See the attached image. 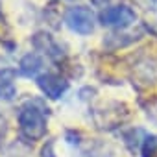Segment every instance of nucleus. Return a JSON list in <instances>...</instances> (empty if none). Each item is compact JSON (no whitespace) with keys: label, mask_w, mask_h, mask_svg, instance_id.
Returning a JSON list of instances; mask_svg holds the SVG:
<instances>
[{"label":"nucleus","mask_w":157,"mask_h":157,"mask_svg":"<svg viewBox=\"0 0 157 157\" xmlns=\"http://www.w3.org/2000/svg\"><path fill=\"white\" fill-rule=\"evenodd\" d=\"M46 115H48V109L43 105L41 100H28L21 105L19 109V128H21V133L26 140H41L44 135H46Z\"/></svg>","instance_id":"obj_1"},{"label":"nucleus","mask_w":157,"mask_h":157,"mask_svg":"<svg viewBox=\"0 0 157 157\" xmlns=\"http://www.w3.org/2000/svg\"><path fill=\"white\" fill-rule=\"evenodd\" d=\"M65 24L68 30L80 35H89L94 32V13L87 6H74L65 13Z\"/></svg>","instance_id":"obj_2"},{"label":"nucleus","mask_w":157,"mask_h":157,"mask_svg":"<svg viewBox=\"0 0 157 157\" xmlns=\"http://www.w3.org/2000/svg\"><path fill=\"white\" fill-rule=\"evenodd\" d=\"M98 19H100V22L104 26L117 28V30H126L137 21V15H135V11L129 6L122 4V6H109V8H105L98 15Z\"/></svg>","instance_id":"obj_3"},{"label":"nucleus","mask_w":157,"mask_h":157,"mask_svg":"<svg viewBox=\"0 0 157 157\" xmlns=\"http://www.w3.org/2000/svg\"><path fill=\"white\" fill-rule=\"evenodd\" d=\"M37 87L48 100H59L67 93L68 82L57 74H41L37 78Z\"/></svg>","instance_id":"obj_4"},{"label":"nucleus","mask_w":157,"mask_h":157,"mask_svg":"<svg viewBox=\"0 0 157 157\" xmlns=\"http://www.w3.org/2000/svg\"><path fill=\"white\" fill-rule=\"evenodd\" d=\"M32 44L35 46V50H39V52H43V54H46L50 59H54V61H61L63 59V50H61V46L56 43V39L50 35V33H46V32H37L33 37H32Z\"/></svg>","instance_id":"obj_5"},{"label":"nucleus","mask_w":157,"mask_h":157,"mask_svg":"<svg viewBox=\"0 0 157 157\" xmlns=\"http://www.w3.org/2000/svg\"><path fill=\"white\" fill-rule=\"evenodd\" d=\"M15 78H17V70L15 68H10V67L0 68V100L11 102L17 96Z\"/></svg>","instance_id":"obj_6"},{"label":"nucleus","mask_w":157,"mask_h":157,"mask_svg":"<svg viewBox=\"0 0 157 157\" xmlns=\"http://www.w3.org/2000/svg\"><path fill=\"white\" fill-rule=\"evenodd\" d=\"M43 70V57L35 52H30L26 56H22L21 63H19V74L26 76V78H39V72Z\"/></svg>","instance_id":"obj_7"},{"label":"nucleus","mask_w":157,"mask_h":157,"mask_svg":"<svg viewBox=\"0 0 157 157\" xmlns=\"http://www.w3.org/2000/svg\"><path fill=\"white\" fill-rule=\"evenodd\" d=\"M135 76L142 83H153L157 80V61L155 59H144L135 65Z\"/></svg>","instance_id":"obj_8"},{"label":"nucleus","mask_w":157,"mask_h":157,"mask_svg":"<svg viewBox=\"0 0 157 157\" xmlns=\"http://www.w3.org/2000/svg\"><path fill=\"white\" fill-rule=\"evenodd\" d=\"M140 153H142V157H155V153H157V137L155 135H146L142 139Z\"/></svg>","instance_id":"obj_9"},{"label":"nucleus","mask_w":157,"mask_h":157,"mask_svg":"<svg viewBox=\"0 0 157 157\" xmlns=\"http://www.w3.org/2000/svg\"><path fill=\"white\" fill-rule=\"evenodd\" d=\"M6 133H8V122H6V118H4L2 115H0V142L4 140Z\"/></svg>","instance_id":"obj_10"},{"label":"nucleus","mask_w":157,"mask_h":157,"mask_svg":"<svg viewBox=\"0 0 157 157\" xmlns=\"http://www.w3.org/2000/svg\"><path fill=\"white\" fill-rule=\"evenodd\" d=\"M43 157H54V151H52V142H48V146L43 148Z\"/></svg>","instance_id":"obj_11"},{"label":"nucleus","mask_w":157,"mask_h":157,"mask_svg":"<svg viewBox=\"0 0 157 157\" xmlns=\"http://www.w3.org/2000/svg\"><path fill=\"white\" fill-rule=\"evenodd\" d=\"M94 6H102V8H109V2L111 0H91Z\"/></svg>","instance_id":"obj_12"},{"label":"nucleus","mask_w":157,"mask_h":157,"mask_svg":"<svg viewBox=\"0 0 157 157\" xmlns=\"http://www.w3.org/2000/svg\"><path fill=\"white\" fill-rule=\"evenodd\" d=\"M0 17H2V10H0Z\"/></svg>","instance_id":"obj_13"}]
</instances>
